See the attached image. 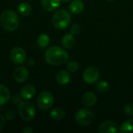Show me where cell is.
Returning a JSON list of instances; mask_svg holds the SVG:
<instances>
[{
  "label": "cell",
  "instance_id": "cell-6",
  "mask_svg": "<svg viewBox=\"0 0 133 133\" xmlns=\"http://www.w3.org/2000/svg\"><path fill=\"white\" fill-rule=\"evenodd\" d=\"M75 120L76 123L80 126H88L92 123L94 120V114L90 109L83 108L77 111Z\"/></svg>",
  "mask_w": 133,
  "mask_h": 133
},
{
  "label": "cell",
  "instance_id": "cell-22",
  "mask_svg": "<svg viewBox=\"0 0 133 133\" xmlns=\"http://www.w3.org/2000/svg\"><path fill=\"white\" fill-rule=\"evenodd\" d=\"M96 89L101 93H105L108 92L110 89V85L107 81L101 80L99 82L96 83Z\"/></svg>",
  "mask_w": 133,
  "mask_h": 133
},
{
  "label": "cell",
  "instance_id": "cell-20",
  "mask_svg": "<svg viewBox=\"0 0 133 133\" xmlns=\"http://www.w3.org/2000/svg\"><path fill=\"white\" fill-rule=\"evenodd\" d=\"M119 132L122 133H133V120H126L120 127Z\"/></svg>",
  "mask_w": 133,
  "mask_h": 133
},
{
  "label": "cell",
  "instance_id": "cell-23",
  "mask_svg": "<svg viewBox=\"0 0 133 133\" xmlns=\"http://www.w3.org/2000/svg\"><path fill=\"white\" fill-rule=\"evenodd\" d=\"M79 69V64L78 62H75V61H72V62H70L68 63V65H66V70L68 72H69L70 73H75Z\"/></svg>",
  "mask_w": 133,
  "mask_h": 133
},
{
  "label": "cell",
  "instance_id": "cell-28",
  "mask_svg": "<svg viewBox=\"0 0 133 133\" xmlns=\"http://www.w3.org/2000/svg\"><path fill=\"white\" fill-rule=\"evenodd\" d=\"M5 118L4 116L0 115V130L5 126Z\"/></svg>",
  "mask_w": 133,
  "mask_h": 133
},
{
  "label": "cell",
  "instance_id": "cell-24",
  "mask_svg": "<svg viewBox=\"0 0 133 133\" xmlns=\"http://www.w3.org/2000/svg\"><path fill=\"white\" fill-rule=\"evenodd\" d=\"M125 113L129 116H133V103H129L124 107Z\"/></svg>",
  "mask_w": 133,
  "mask_h": 133
},
{
  "label": "cell",
  "instance_id": "cell-11",
  "mask_svg": "<svg viewBox=\"0 0 133 133\" xmlns=\"http://www.w3.org/2000/svg\"><path fill=\"white\" fill-rule=\"evenodd\" d=\"M36 94V88L30 84L24 86L21 90L19 93V96L21 98L24 100H30L33 98Z\"/></svg>",
  "mask_w": 133,
  "mask_h": 133
},
{
  "label": "cell",
  "instance_id": "cell-27",
  "mask_svg": "<svg viewBox=\"0 0 133 133\" xmlns=\"http://www.w3.org/2000/svg\"><path fill=\"white\" fill-rule=\"evenodd\" d=\"M20 97H19L17 94H15L12 97V102L14 104H19L21 101H20Z\"/></svg>",
  "mask_w": 133,
  "mask_h": 133
},
{
  "label": "cell",
  "instance_id": "cell-15",
  "mask_svg": "<svg viewBox=\"0 0 133 133\" xmlns=\"http://www.w3.org/2000/svg\"><path fill=\"white\" fill-rule=\"evenodd\" d=\"M62 44L66 49L72 48L76 44V39L74 37V35L72 34H65L62 39Z\"/></svg>",
  "mask_w": 133,
  "mask_h": 133
},
{
  "label": "cell",
  "instance_id": "cell-7",
  "mask_svg": "<svg viewBox=\"0 0 133 133\" xmlns=\"http://www.w3.org/2000/svg\"><path fill=\"white\" fill-rule=\"evenodd\" d=\"M99 77H100L99 70L94 66H90L87 68L83 74V80L86 82V83L90 85L96 83Z\"/></svg>",
  "mask_w": 133,
  "mask_h": 133
},
{
  "label": "cell",
  "instance_id": "cell-30",
  "mask_svg": "<svg viewBox=\"0 0 133 133\" xmlns=\"http://www.w3.org/2000/svg\"><path fill=\"white\" fill-rule=\"evenodd\" d=\"M26 62V64L29 66H34V64H35V62H34V60L33 58H28Z\"/></svg>",
  "mask_w": 133,
  "mask_h": 133
},
{
  "label": "cell",
  "instance_id": "cell-26",
  "mask_svg": "<svg viewBox=\"0 0 133 133\" xmlns=\"http://www.w3.org/2000/svg\"><path fill=\"white\" fill-rule=\"evenodd\" d=\"M5 116L8 120H13L16 118V112L12 110L8 111L5 114Z\"/></svg>",
  "mask_w": 133,
  "mask_h": 133
},
{
  "label": "cell",
  "instance_id": "cell-31",
  "mask_svg": "<svg viewBox=\"0 0 133 133\" xmlns=\"http://www.w3.org/2000/svg\"><path fill=\"white\" fill-rule=\"evenodd\" d=\"M63 1H65V2H71L72 0H63Z\"/></svg>",
  "mask_w": 133,
  "mask_h": 133
},
{
  "label": "cell",
  "instance_id": "cell-3",
  "mask_svg": "<svg viewBox=\"0 0 133 133\" xmlns=\"http://www.w3.org/2000/svg\"><path fill=\"white\" fill-rule=\"evenodd\" d=\"M72 19L71 14L65 9H59L55 12L52 16V24L58 30L65 29L70 23Z\"/></svg>",
  "mask_w": 133,
  "mask_h": 133
},
{
  "label": "cell",
  "instance_id": "cell-1",
  "mask_svg": "<svg viewBox=\"0 0 133 133\" xmlns=\"http://www.w3.org/2000/svg\"><path fill=\"white\" fill-rule=\"evenodd\" d=\"M69 55L66 51L58 46H52L49 48L45 53L46 62L53 66L64 64L67 62Z\"/></svg>",
  "mask_w": 133,
  "mask_h": 133
},
{
  "label": "cell",
  "instance_id": "cell-13",
  "mask_svg": "<svg viewBox=\"0 0 133 133\" xmlns=\"http://www.w3.org/2000/svg\"><path fill=\"white\" fill-rule=\"evenodd\" d=\"M41 3L45 10L53 12L58 9L61 5V0H41Z\"/></svg>",
  "mask_w": 133,
  "mask_h": 133
},
{
  "label": "cell",
  "instance_id": "cell-19",
  "mask_svg": "<svg viewBox=\"0 0 133 133\" xmlns=\"http://www.w3.org/2000/svg\"><path fill=\"white\" fill-rule=\"evenodd\" d=\"M18 12L21 16H27L31 12V5L28 2H21L17 7Z\"/></svg>",
  "mask_w": 133,
  "mask_h": 133
},
{
  "label": "cell",
  "instance_id": "cell-29",
  "mask_svg": "<svg viewBox=\"0 0 133 133\" xmlns=\"http://www.w3.org/2000/svg\"><path fill=\"white\" fill-rule=\"evenodd\" d=\"M22 132L23 133H33L34 132V130L30 128V127H26L24 128L23 130H22Z\"/></svg>",
  "mask_w": 133,
  "mask_h": 133
},
{
  "label": "cell",
  "instance_id": "cell-25",
  "mask_svg": "<svg viewBox=\"0 0 133 133\" xmlns=\"http://www.w3.org/2000/svg\"><path fill=\"white\" fill-rule=\"evenodd\" d=\"M80 30H81V27L79 24L77 23H75L73 25L71 26L70 27V31H71V34H73V35H77L79 34L80 32Z\"/></svg>",
  "mask_w": 133,
  "mask_h": 133
},
{
  "label": "cell",
  "instance_id": "cell-21",
  "mask_svg": "<svg viewBox=\"0 0 133 133\" xmlns=\"http://www.w3.org/2000/svg\"><path fill=\"white\" fill-rule=\"evenodd\" d=\"M49 42H50V37L45 34H41L37 39V44L41 48H46L48 45Z\"/></svg>",
  "mask_w": 133,
  "mask_h": 133
},
{
  "label": "cell",
  "instance_id": "cell-12",
  "mask_svg": "<svg viewBox=\"0 0 133 133\" xmlns=\"http://www.w3.org/2000/svg\"><path fill=\"white\" fill-rule=\"evenodd\" d=\"M55 79L57 83L60 85H66L71 80L70 72L67 70H60L57 72L55 76Z\"/></svg>",
  "mask_w": 133,
  "mask_h": 133
},
{
  "label": "cell",
  "instance_id": "cell-8",
  "mask_svg": "<svg viewBox=\"0 0 133 133\" xmlns=\"http://www.w3.org/2000/svg\"><path fill=\"white\" fill-rule=\"evenodd\" d=\"M10 59L16 65L24 63L26 61V55L25 51L20 47H16L12 48L10 52Z\"/></svg>",
  "mask_w": 133,
  "mask_h": 133
},
{
  "label": "cell",
  "instance_id": "cell-17",
  "mask_svg": "<svg viewBox=\"0 0 133 133\" xmlns=\"http://www.w3.org/2000/svg\"><path fill=\"white\" fill-rule=\"evenodd\" d=\"M10 99V92L9 89L0 84V107L5 105Z\"/></svg>",
  "mask_w": 133,
  "mask_h": 133
},
{
  "label": "cell",
  "instance_id": "cell-5",
  "mask_svg": "<svg viewBox=\"0 0 133 133\" xmlns=\"http://www.w3.org/2000/svg\"><path fill=\"white\" fill-rule=\"evenodd\" d=\"M54 97L53 95L47 90L41 92L37 98V103L39 108L44 111L49 110L54 105Z\"/></svg>",
  "mask_w": 133,
  "mask_h": 133
},
{
  "label": "cell",
  "instance_id": "cell-14",
  "mask_svg": "<svg viewBox=\"0 0 133 133\" xmlns=\"http://www.w3.org/2000/svg\"><path fill=\"white\" fill-rule=\"evenodd\" d=\"M97 97L93 92H87L82 97V102L84 106L90 108L94 106L97 102Z\"/></svg>",
  "mask_w": 133,
  "mask_h": 133
},
{
  "label": "cell",
  "instance_id": "cell-9",
  "mask_svg": "<svg viewBox=\"0 0 133 133\" xmlns=\"http://www.w3.org/2000/svg\"><path fill=\"white\" fill-rule=\"evenodd\" d=\"M119 126L111 122V121H105L103 122L98 128V132L100 133H118L119 132Z\"/></svg>",
  "mask_w": 133,
  "mask_h": 133
},
{
  "label": "cell",
  "instance_id": "cell-16",
  "mask_svg": "<svg viewBox=\"0 0 133 133\" xmlns=\"http://www.w3.org/2000/svg\"><path fill=\"white\" fill-rule=\"evenodd\" d=\"M69 9L72 13L79 14L84 9V3L81 0H74L70 3Z\"/></svg>",
  "mask_w": 133,
  "mask_h": 133
},
{
  "label": "cell",
  "instance_id": "cell-18",
  "mask_svg": "<svg viewBox=\"0 0 133 133\" xmlns=\"http://www.w3.org/2000/svg\"><path fill=\"white\" fill-rule=\"evenodd\" d=\"M65 116V111L62 108H53L50 112V117L55 121H60L63 119Z\"/></svg>",
  "mask_w": 133,
  "mask_h": 133
},
{
  "label": "cell",
  "instance_id": "cell-32",
  "mask_svg": "<svg viewBox=\"0 0 133 133\" xmlns=\"http://www.w3.org/2000/svg\"><path fill=\"white\" fill-rule=\"evenodd\" d=\"M107 1H109V2H111V1H114V0H107Z\"/></svg>",
  "mask_w": 133,
  "mask_h": 133
},
{
  "label": "cell",
  "instance_id": "cell-10",
  "mask_svg": "<svg viewBox=\"0 0 133 133\" xmlns=\"http://www.w3.org/2000/svg\"><path fill=\"white\" fill-rule=\"evenodd\" d=\"M29 77V71L24 66L17 67L13 72V78L18 83H24Z\"/></svg>",
  "mask_w": 133,
  "mask_h": 133
},
{
  "label": "cell",
  "instance_id": "cell-4",
  "mask_svg": "<svg viewBox=\"0 0 133 133\" xmlns=\"http://www.w3.org/2000/svg\"><path fill=\"white\" fill-rule=\"evenodd\" d=\"M18 111L20 118L26 122L31 121L36 115V109L34 105L27 100L21 101L19 104Z\"/></svg>",
  "mask_w": 133,
  "mask_h": 133
},
{
  "label": "cell",
  "instance_id": "cell-2",
  "mask_svg": "<svg viewBox=\"0 0 133 133\" xmlns=\"http://www.w3.org/2000/svg\"><path fill=\"white\" fill-rule=\"evenodd\" d=\"M0 23L4 30L9 32H12L19 26V18L14 11L6 10L1 14Z\"/></svg>",
  "mask_w": 133,
  "mask_h": 133
}]
</instances>
